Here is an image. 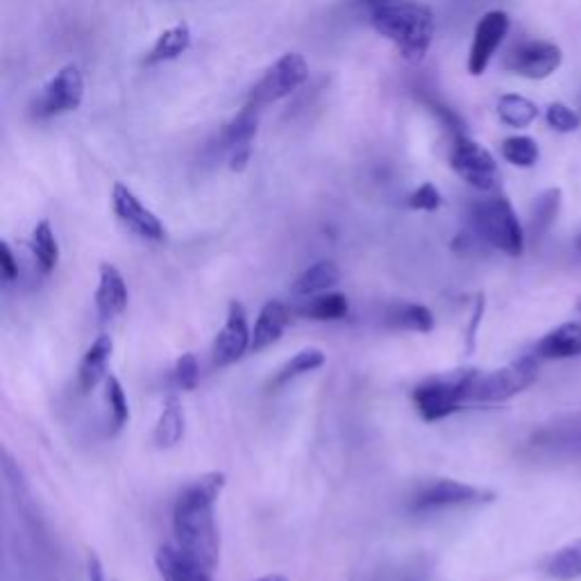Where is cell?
<instances>
[{"label":"cell","instance_id":"603a6c76","mask_svg":"<svg viewBox=\"0 0 581 581\" xmlns=\"http://www.w3.org/2000/svg\"><path fill=\"white\" fill-rule=\"evenodd\" d=\"M259 128V109L244 105L241 112L228 120L221 130V145L228 151V155L236 149H248L253 145V139Z\"/></svg>","mask_w":581,"mask_h":581},{"label":"cell","instance_id":"74e56055","mask_svg":"<svg viewBox=\"0 0 581 581\" xmlns=\"http://www.w3.org/2000/svg\"><path fill=\"white\" fill-rule=\"evenodd\" d=\"M87 581H105V570L103 564L99 561V556L91 554L87 561Z\"/></svg>","mask_w":581,"mask_h":581},{"label":"cell","instance_id":"ffe728a7","mask_svg":"<svg viewBox=\"0 0 581 581\" xmlns=\"http://www.w3.org/2000/svg\"><path fill=\"white\" fill-rule=\"evenodd\" d=\"M184 427H186V416L184 406L178 396H168L164 400L162 414L157 418L155 431H153V443L159 450H171L184 439Z\"/></svg>","mask_w":581,"mask_h":581},{"label":"cell","instance_id":"f546056e","mask_svg":"<svg viewBox=\"0 0 581 581\" xmlns=\"http://www.w3.org/2000/svg\"><path fill=\"white\" fill-rule=\"evenodd\" d=\"M559 209H561V189L543 191L534 203V209H531L529 228L534 238H541L543 234L550 232V228L556 221V216H559Z\"/></svg>","mask_w":581,"mask_h":581},{"label":"cell","instance_id":"f1b7e54d","mask_svg":"<svg viewBox=\"0 0 581 581\" xmlns=\"http://www.w3.org/2000/svg\"><path fill=\"white\" fill-rule=\"evenodd\" d=\"M545 572L552 579H559V581L579 579L581 577V539L564 545L561 550H556L545 564Z\"/></svg>","mask_w":581,"mask_h":581},{"label":"cell","instance_id":"8d00e7d4","mask_svg":"<svg viewBox=\"0 0 581 581\" xmlns=\"http://www.w3.org/2000/svg\"><path fill=\"white\" fill-rule=\"evenodd\" d=\"M253 157V145H248V149H236L230 153V171L234 173H241V171H246V166Z\"/></svg>","mask_w":581,"mask_h":581},{"label":"cell","instance_id":"2e32d148","mask_svg":"<svg viewBox=\"0 0 581 581\" xmlns=\"http://www.w3.org/2000/svg\"><path fill=\"white\" fill-rule=\"evenodd\" d=\"M290 321V309L280 302V300H269L257 317V323L253 327V344H250V352H263L266 348H271L273 344H277L286 325Z\"/></svg>","mask_w":581,"mask_h":581},{"label":"cell","instance_id":"4dcf8cb0","mask_svg":"<svg viewBox=\"0 0 581 581\" xmlns=\"http://www.w3.org/2000/svg\"><path fill=\"white\" fill-rule=\"evenodd\" d=\"M105 402L109 411V434L114 436L130 423L128 396L124 391V384H120L114 375H107L105 379Z\"/></svg>","mask_w":581,"mask_h":581},{"label":"cell","instance_id":"cb8c5ba5","mask_svg":"<svg viewBox=\"0 0 581 581\" xmlns=\"http://www.w3.org/2000/svg\"><path fill=\"white\" fill-rule=\"evenodd\" d=\"M325 352L321 348H305L300 352H296L294 357H290L284 366L275 373V377L271 379L269 384V389L271 391H280L284 389L286 384H290L294 379L307 375V373H313V371H319L325 366Z\"/></svg>","mask_w":581,"mask_h":581},{"label":"cell","instance_id":"9a60e30c","mask_svg":"<svg viewBox=\"0 0 581 581\" xmlns=\"http://www.w3.org/2000/svg\"><path fill=\"white\" fill-rule=\"evenodd\" d=\"M114 352V341L109 334H101L87 348L78 366V389L80 393H91L95 386L107 379V366Z\"/></svg>","mask_w":581,"mask_h":581},{"label":"cell","instance_id":"30bf717a","mask_svg":"<svg viewBox=\"0 0 581 581\" xmlns=\"http://www.w3.org/2000/svg\"><path fill=\"white\" fill-rule=\"evenodd\" d=\"M493 493L481 491L470 483L456 481V479H434L411 498L409 512L411 514H434L446 512V508L456 506H470L479 502H491Z\"/></svg>","mask_w":581,"mask_h":581},{"label":"cell","instance_id":"1f68e13d","mask_svg":"<svg viewBox=\"0 0 581 581\" xmlns=\"http://www.w3.org/2000/svg\"><path fill=\"white\" fill-rule=\"evenodd\" d=\"M545 124L559 134H572L581 128V116L570 105L554 101L545 107Z\"/></svg>","mask_w":581,"mask_h":581},{"label":"cell","instance_id":"7402d4cb","mask_svg":"<svg viewBox=\"0 0 581 581\" xmlns=\"http://www.w3.org/2000/svg\"><path fill=\"white\" fill-rule=\"evenodd\" d=\"M500 124L512 130H525L539 118L541 109L534 101L525 99L520 93H504L495 105Z\"/></svg>","mask_w":581,"mask_h":581},{"label":"cell","instance_id":"83f0119b","mask_svg":"<svg viewBox=\"0 0 581 581\" xmlns=\"http://www.w3.org/2000/svg\"><path fill=\"white\" fill-rule=\"evenodd\" d=\"M500 153L506 164H512L516 168H534L541 159L539 141L529 134L506 137L500 145Z\"/></svg>","mask_w":581,"mask_h":581},{"label":"cell","instance_id":"f35d334b","mask_svg":"<svg viewBox=\"0 0 581 581\" xmlns=\"http://www.w3.org/2000/svg\"><path fill=\"white\" fill-rule=\"evenodd\" d=\"M257 581H288V579L284 574H266V577H261Z\"/></svg>","mask_w":581,"mask_h":581},{"label":"cell","instance_id":"d590c367","mask_svg":"<svg viewBox=\"0 0 581 581\" xmlns=\"http://www.w3.org/2000/svg\"><path fill=\"white\" fill-rule=\"evenodd\" d=\"M481 317H483V296L477 298L475 311H473V321H470V325L466 330V352L468 354L475 350V338H477V327L481 323Z\"/></svg>","mask_w":581,"mask_h":581},{"label":"cell","instance_id":"836d02e7","mask_svg":"<svg viewBox=\"0 0 581 581\" xmlns=\"http://www.w3.org/2000/svg\"><path fill=\"white\" fill-rule=\"evenodd\" d=\"M443 205V196L441 191L436 189L431 182L421 184L416 191L409 193L406 198V207L414 211H439Z\"/></svg>","mask_w":581,"mask_h":581},{"label":"cell","instance_id":"4fadbf2b","mask_svg":"<svg viewBox=\"0 0 581 581\" xmlns=\"http://www.w3.org/2000/svg\"><path fill=\"white\" fill-rule=\"evenodd\" d=\"M508 30H512V16H508L504 10H491L477 21L473 43L468 51V64H466L473 78H479L487 73L491 60L495 57L498 48L506 39Z\"/></svg>","mask_w":581,"mask_h":581},{"label":"cell","instance_id":"6da1fadb","mask_svg":"<svg viewBox=\"0 0 581 581\" xmlns=\"http://www.w3.org/2000/svg\"><path fill=\"white\" fill-rule=\"evenodd\" d=\"M225 489L223 473H207L191 481L173 506L176 545L189 559L214 574L221 561V537L216 527V502Z\"/></svg>","mask_w":581,"mask_h":581},{"label":"cell","instance_id":"8fae6325","mask_svg":"<svg viewBox=\"0 0 581 581\" xmlns=\"http://www.w3.org/2000/svg\"><path fill=\"white\" fill-rule=\"evenodd\" d=\"M112 209H114L118 221L124 223L132 234H137L139 238L151 241V244H162V241H166V228L159 221V216L145 207L128 184H124V182L114 184Z\"/></svg>","mask_w":581,"mask_h":581},{"label":"cell","instance_id":"ba28073f","mask_svg":"<svg viewBox=\"0 0 581 581\" xmlns=\"http://www.w3.org/2000/svg\"><path fill=\"white\" fill-rule=\"evenodd\" d=\"M85 101V78L78 64L62 66L55 76L43 85L35 99L30 114L37 120L55 118L68 112H76Z\"/></svg>","mask_w":581,"mask_h":581},{"label":"cell","instance_id":"484cf974","mask_svg":"<svg viewBox=\"0 0 581 581\" xmlns=\"http://www.w3.org/2000/svg\"><path fill=\"white\" fill-rule=\"evenodd\" d=\"M296 311L311 321H341L348 317L350 302L344 294H332V290H327V294L307 298L305 305Z\"/></svg>","mask_w":581,"mask_h":581},{"label":"cell","instance_id":"9c48e42d","mask_svg":"<svg viewBox=\"0 0 581 581\" xmlns=\"http://www.w3.org/2000/svg\"><path fill=\"white\" fill-rule=\"evenodd\" d=\"M564 64L561 46L545 39H525L504 57V68L525 80H547Z\"/></svg>","mask_w":581,"mask_h":581},{"label":"cell","instance_id":"7c38bea8","mask_svg":"<svg viewBox=\"0 0 581 581\" xmlns=\"http://www.w3.org/2000/svg\"><path fill=\"white\" fill-rule=\"evenodd\" d=\"M253 332L248 327L246 309L238 300H232L228 307L225 325L216 334L211 344V366L228 369L250 350Z\"/></svg>","mask_w":581,"mask_h":581},{"label":"cell","instance_id":"5b68a950","mask_svg":"<svg viewBox=\"0 0 581 581\" xmlns=\"http://www.w3.org/2000/svg\"><path fill=\"white\" fill-rule=\"evenodd\" d=\"M537 379H539V357L522 354L520 359L506 363V366L498 371L491 373L477 371V377L468 393V402H481V404L506 402L527 391Z\"/></svg>","mask_w":581,"mask_h":581},{"label":"cell","instance_id":"44dd1931","mask_svg":"<svg viewBox=\"0 0 581 581\" xmlns=\"http://www.w3.org/2000/svg\"><path fill=\"white\" fill-rule=\"evenodd\" d=\"M191 48V28L186 23H176L168 30H164L149 53L143 57L145 66H157L164 62H173L180 55H184Z\"/></svg>","mask_w":581,"mask_h":581},{"label":"cell","instance_id":"ac0fdd59","mask_svg":"<svg viewBox=\"0 0 581 581\" xmlns=\"http://www.w3.org/2000/svg\"><path fill=\"white\" fill-rule=\"evenodd\" d=\"M539 359L564 361L572 357H581V323H564L547 332L534 352Z\"/></svg>","mask_w":581,"mask_h":581},{"label":"cell","instance_id":"ab89813d","mask_svg":"<svg viewBox=\"0 0 581 581\" xmlns=\"http://www.w3.org/2000/svg\"><path fill=\"white\" fill-rule=\"evenodd\" d=\"M577 248L581 250V234H579V238H577Z\"/></svg>","mask_w":581,"mask_h":581},{"label":"cell","instance_id":"d6a6232c","mask_svg":"<svg viewBox=\"0 0 581 581\" xmlns=\"http://www.w3.org/2000/svg\"><path fill=\"white\" fill-rule=\"evenodd\" d=\"M201 382V366L196 354L184 352L178 357L173 366V384L180 391H193Z\"/></svg>","mask_w":581,"mask_h":581},{"label":"cell","instance_id":"277c9868","mask_svg":"<svg viewBox=\"0 0 581 581\" xmlns=\"http://www.w3.org/2000/svg\"><path fill=\"white\" fill-rule=\"evenodd\" d=\"M477 377V369H462L443 375H434L421 382L414 389V404L425 423H439L468 402L470 386Z\"/></svg>","mask_w":581,"mask_h":581},{"label":"cell","instance_id":"52a82bcc","mask_svg":"<svg viewBox=\"0 0 581 581\" xmlns=\"http://www.w3.org/2000/svg\"><path fill=\"white\" fill-rule=\"evenodd\" d=\"M309 78V66L300 53H286L273 66L266 68L259 82L250 89L248 103L255 109H263L280 103L286 95L298 91Z\"/></svg>","mask_w":581,"mask_h":581},{"label":"cell","instance_id":"7a4b0ae2","mask_svg":"<svg viewBox=\"0 0 581 581\" xmlns=\"http://www.w3.org/2000/svg\"><path fill=\"white\" fill-rule=\"evenodd\" d=\"M371 26L389 39L406 62H423L436 33L431 10L409 0H386L371 10Z\"/></svg>","mask_w":581,"mask_h":581},{"label":"cell","instance_id":"e0dca14e","mask_svg":"<svg viewBox=\"0 0 581 581\" xmlns=\"http://www.w3.org/2000/svg\"><path fill=\"white\" fill-rule=\"evenodd\" d=\"M155 564L162 581H211V572L189 559L178 545L159 547Z\"/></svg>","mask_w":581,"mask_h":581},{"label":"cell","instance_id":"8992f818","mask_svg":"<svg viewBox=\"0 0 581 581\" xmlns=\"http://www.w3.org/2000/svg\"><path fill=\"white\" fill-rule=\"evenodd\" d=\"M450 166L468 186L481 193H498L502 176L495 157L481 143L464 134H452Z\"/></svg>","mask_w":581,"mask_h":581},{"label":"cell","instance_id":"d4e9b609","mask_svg":"<svg viewBox=\"0 0 581 581\" xmlns=\"http://www.w3.org/2000/svg\"><path fill=\"white\" fill-rule=\"evenodd\" d=\"M386 325L393 330L402 332H416V334H427L434 330L436 319L434 313L418 302H400L393 305L389 311H386Z\"/></svg>","mask_w":581,"mask_h":581},{"label":"cell","instance_id":"4316f807","mask_svg":"<svg viewBox=\"0 0 581 581\" xmlns=\"http://www.w3.org/2000/svg\"><path fill=\"white\" fill-rule=\"evenodd\" d=\"M30 250L37 259V266L41 269V273H53L57 269V261H60V246H57V238H55V232H53V225L51 221H39L33 230V236H30Z\"/></svg>","mask_w":581,"mask_h":581},{"label":"cell","instance_id":"3957f363","mask_svg":"<svg viewBox=\"0 0 581 581\" xmlns=\"http://www.w3.org/2000/svg\"><path fill=\"white\" fill-rule=\"evenodd\" d=\"M470 230L481 244H487L508 257H520L525 253V228L520 218L508 198L498 196V193H491L489 198L473 203Z\"/></svg>","mask_w":581,"mask_h":581},{"label":"cell","instance_id":"d6986e66","mask_svg":"<svg viewBox=\"0 0 581 581\" xmlns=\"http://www.w3.org/2000/svg\"><path fill=\"white\" fill-rule=\"evenodd\" d=\"M341 282V271L332 259H321L317 263H311L309 269H305L296 282L290 284V294L296 298H313L327 294L330 288H334Z\"/></svg>","mask_w":581,"mask_h":581},{"label":"cell","instance_id":"5bb4252c","mask_svg":"<svg viewBox=\"0 0 581 581\" xmlns=\"http://www.w3.org/2000/svg\"><path fill=\"white\" fill-rule=\"evenodd\" d=\"M130 300L126 277L114 263L103 261L99 269V288H95V311L101 321H112L126 311Z\"/></svg>","mask_w":581,"mask_h":581},{"label":"cell","instance_id":"e575fe53","mask_svg":"<svg viewBox=\"0 0 581 581\" xmlns=\"http://www.w3.org/2000/svg\"><path fill=\"white\" fill-rule=\"evenodd\" d=\"M0 275H3L5 284L16 282V277H18V263H16V257H14L8 241L0 244Z\"/></svg>","mask_w":581,"mask_h":581}]
</instances>
